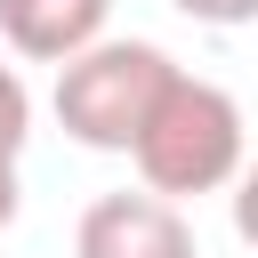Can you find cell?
I'll list each match as a JSON object with an SVG mask.
<instances>
[{
  "instance_id": "7",
  "label": "cell",
  "mask_w": 258,
  "mask_h": 258,
  "mask_svg": "<svg viewBox=\"0 0 258 258\" xmlns=\"http://www.w3.org/2000/svg\"><path fill=\"white\" fill-rule=\"evenodd\" d=\"M234 234L258 250V161H242V177H234Z\"/></svg>"
},
{
  "instance_id": "3",
  "label": "cell",
  "mask_w": 258,
  "mask_h": 258,
  "mask_svg": "<svg viewBox=\"0 0 258 258\" xmlns=\"http://www.w3.org/2000/svg\"><path fill=\"white\" fill-rule=\"evenodd\" d=\"M73 258H194V226L161 194H97L73 226Z\"/></svg>"
},
{
  "instance_id": "5",
  "label": "cell",
  "mask_w": 258,
  "mask_h": 258,
  "mask_svg": "<svg viewBox=\"0 0 258 258\" xmlns=\"http://www.w3.org/2000/svg\"><path fill=\"white\" fill-rule=\"evenodd\" d=\"M24 137H32V89L16 64H0V161H16Z\"/></svg>"
},
{
  "instance_id": "2",
  "label": "cell",
  "mask_w": 258,
  "mask_h": 258,
  "mask_svg": "<svg viewBox=\"0 0 258 258\" xmlns=\"http://www.w3.org/2000/svg\"><path fill=\"white\" fill-rule=\"evenodd\" d=\"M169 81H177L169 48H153V40H97L73 64H56V97L48 105H56V121H64L73 145H89V153H137V137H145V121H153V105H161Z\"/></svg>"
},
{
  "instance_id": "1",
  "label": "cell",
  "mask_w": 258,
  "mask_h": 258,
  "mask_svg": "<svg viewBox=\"0 0 258 258\" xmlns=\"http://www.w3.org/2000/svg\"><path fill=\"white\" fill-rule=\"evenodd\" d=\"M129 161H137L145 194H161V202L218 194V185L242 177V105L218 81L177 73L161 89V105H153V121H145V137H137Z\"/></svg>"
},
{
  "instance_id": "8",
  "label": "cell",
  "mask_w": 258,
  "mask_h": 258,
  "mask_svg": "<svg viewBox=\"0 0 258 258\" xmlns=\"http://www.w3.org/2000/svg\"><path fill=\"white\" fill-rule=\"evenodd\" d=\"M16 210H24V185H16V161H0V234L16 226Z\"/></svg>"
},
{
  "instance_id": "6",
  "label": "cell",
  "mask_w": 258,
  "mask_h": 258,
  "mask_svg": "<svg viewBox=\"0 0 258 258\" xmlns=\"http://www.w3.org/2000/svg\"><path fill=\"white\" fill-rule=\"evenodd\" d=\"M177 16H194V24H218V32H234V24H250L258 16V0H169Z\"/></svg>"
},
{
  "instance_id": "4",
  "label": "cell",
  "mask_w": 258,
  "mask_h": 258,
  "mask_svg": "<svg viewBox=\"0 0 258 258\" xmlns=\"http://www.w3.org/2000/svg\"><path fill=\"white\" fill-rule=\"evenodd\" d=\"M105 16L113 0H0V40L32 64H73L105 40Z\"/></svg>"
}]
</instances>
